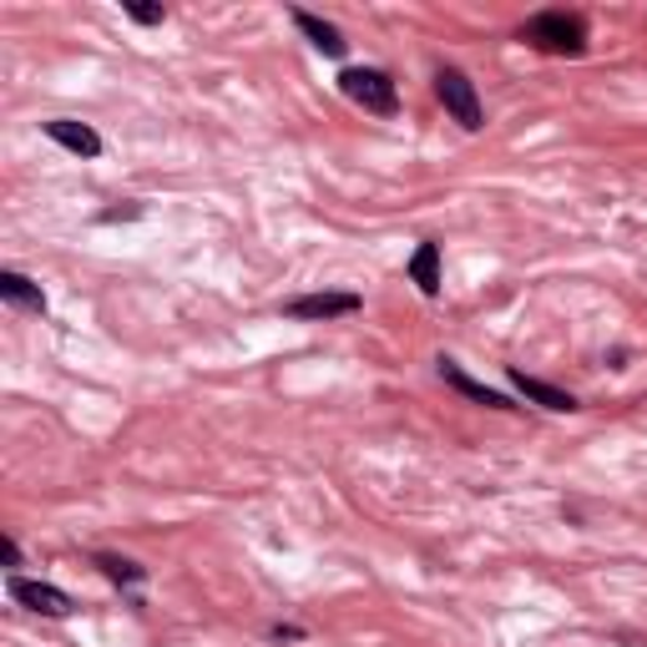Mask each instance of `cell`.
<instances>
[{
	"label": "cell",
	"mask_w": 647,
	"mask_h": 647,
	"mask_svg": "<svg viewBox=\"0 0 647 647\" xmlns=\"http://www.w3.org/2000/svg\"><path fill=\"white\" fill-rule=\"evenodd\" d=\"M521 41L547 51V56L576 61V56H587V21H582L576 11H541L521 25Z\"/></svg>",
	"instance_id": "obj_1"
},
{
	"label": "cell",
	"mask_w": 647,
	"mask_h": 647,
	"mask_svg": "<svg viewBox=\"0 0 647 647\" xmlns=\"http://www.w3.org/2000/svg\"><path fill=\"white\" fill-rule=\"evenodd\" d=\"M339 92L354 102V107H364L370 117H395L400 112V86L390 72H380V66H349V72H339Z\"/></svg>",
	"instance_id": "obj_2"
},
{
	"label": "cell",
	"mask_w": 647,
	"mask_h": 647,
	"mask_svg": "<svg viewBox=\"0 0 647 647\" xmlns=\"http://www.w3.org/2000/svg\"><path fill=\"white\" fill-rule=\"evenodd\" d=\"M435 96L450 112V121H460V132H480L486 127V107H480V96H476V82L460 66H441L435 72Z\"/></svg>",
	"instance_id": "obj_3"
},
{
	"label": "cell",
	"mask_w": 647,
	"mask_h": 647,
	"mask_svg": "<svg viewBox=\"0 0 647 647\" xmlns=\"http://www.w3.org/2000/svg\"><path fill=\"white\" fill-rule=\"evenodd\" d=\"M6 592H11V602H21L25 612H41V617H72V612H76V602L66 597L61 587H51V582L11 576V582H6Z\"/></svg>",
	"instance_id": "obj_4"
},
{
	"label": "cell",
	"mask_w": 647,
	"mask_h": 647,
	"mask_svg": "<svg viewBox=\"0 0 647 647\" xmlns=\"http://www.w3.org/2000/svg\"><path fill=\"white\" fill-rule=\"evenodd\" d=\"M360 294H299V299H288L284 304V314L288 319H309V324H319V319H344V314H360Z\"/></svg>",
	"instance_id": "obj_5"
},
{
	"label": "cell",
	"mask_w": 647,
	"mask_h": 647,
	"mask_svg": "<svg viewBox=\"0 0 647 647\" xmlns=\"http://www.w3.org/2000/svg\"><path fill=\"white\" fill-rule=\"evenodd\" d=\"M435 374H441L445 384H450V390H456V395H466V400H476V405H486V410H516L511 400L501 395V390H491V384H480V380H470L466 370H460L456 360H450V354H441V360H435Z\"/></svg>",
	"instance_id": "obj_6"
},
{
	"label": "cell",
	"mask_w": 647,
	"mask_h": 647,
	"mask_svg": "<svg viewBox=\"0 0 647 647\" xmlns=\"http://www.w3.org/2000/svg\"><path fill=\"white\" fill-rule=\"evenodd\" d=\"M506 380H511V390L516 395H527L531 405H541V410H556V415H572V410H582L576 405V395H566V390H556V384H547V380H537V374H527V370H506Z\"/></svg>",
	"instance_id": "obj_7"
},
{
	"label": "cell",
	"mask_w": 647,
	"mask_h": 647,
	"mask_svg": "<svg viewBox=\"0 0 647 647\" xmlns=\"http://www.w3.org/2000/svg\"><path fill=\"white\" fill-rule=\"evenodd\" d=\"M41 132H46L56 147H66V152H76V157H102V137H96L92 127H86V121L56 117V121H46Z\"/></svg>",
	"instance_id": "obj_8"
},
{
	"label": "cell",
	"mask_w": 647,
	"mask_h": 647,
	"mask_svg": "<svg viewBox=\"0 0 647 647\" xmlns=\"http://www.w3.org/2000/svg\"><path fill=\"white\" fill-rule=\"evenodd\" d=\"M294 25H299L304 31V41H309L314 51H324V56H344L349 51V41H344V31H339V25H329V21H319V15L314 11H294Z\"/></svg>",
	"instance_id": "obj_9"
},
{
	"label": "cell",
	"mask_w": 647,
	"mask_h": 647,
	"mask_svg": "<svg viewBox=\"0 0 647 647\" xmlns=\"http://www.w3.org/2000/svg\"><path fill=\"white\" fill-rule=\"evenodd\" d=\"M410 278L425 299H441V243L425 238L415 253H410Z\"/></svg>",
	"instance_id": "obj_10"
},
{
	"label": "cell",
	"mask_w": 647,
	"mask_h": 647,
	"mask_svg": "<svg viewBox=\"0 0 647 647\" xmlns=\"http://www.w3.org/2000/svg\"><path fill=\"white\" fill-rule=\"evenodd\" d=\"M0 299L11 304V309L46 314V294H41V284H31V278L15 274V268H0Z\"/></svg>",
	"instance_id": "obj_11"
},
{
	"label": "cell",
	"mask_w": 647,
	"mask_h": 647,
	"mask_svg": "<svg viewBox=\"0 0 647 647\" xmlns=\"http://www.w3.org/2000/svg\"><path fill=\"white\" fill-rule=\"evenodd\" d=\"M92 562L102 566V572H107L112 582H117V587H142V582H147V566L127 562V556H117V552H96Z\"/></svg>",
	"instance_id": "obj_12"
},
{
	"label": "cell",
	"mask_w": 647,
	"mask_h": 647,
	"mask_svg": "<svg viewBox=\"0 0 647 647\" xmlns=\"http://www.w3.org/2000/svg\"><path fill=\"white\" fill-rule=\"evenodd\" d=\"M121 11L132 15L137 25H162V21H168V11H162V6H142V0H127Z\"/></svg>",
	"instance_id": "obj_13"
},
{
	"label": "cell",
	"mask_w": 647,
	"mask_h": 647,
	"mask_svg": "<svg viewBox=\"0 0 647 647\" xmlns=\"http://www.w3.org/2000/svg\"><path fill=\"white\" fill-rule=\"evenodd\" d=\"M268 637H274V643H304V627H294V623H274V627H268Z\"/></svg>",
	"instance_id": "obj_14"
},
{
	"label": "cell",
	"mask_w": 647,
	"mask_h": 647,
	"mask_svg": "<svg viewBox=\"0 0 647 647\" xmlns=\"http://www.w3.org/2000/svg\"><path fill=\"white\" fill-rule=\"evenodd\" d=\"M0 562H6V566H21V547H15V537L0 541Z\"/></svg>",
	"instance_id": "obj_15"
}]
</instances>
